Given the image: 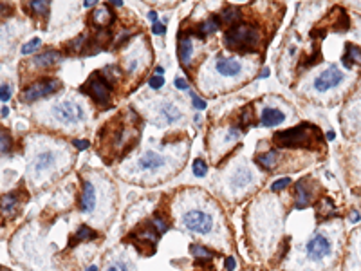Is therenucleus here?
<instances>
[{
	"label": "nucleus",
	"mask_w": 361,
	"mask_h": 271,
	"mask_svg": "<svg viewBox=\"0 0 361 271\" xmlns=\"http://www.w3.org/2000/svg\"><path fill=\"white\" fill-rule=\"evenodd\" d=\"M291 185V179L289 177H284V179H278V181H275L271 185V190L273 192H280V190H284V188H287V186Z\"/></svg>",
	"instance_id": "72a5a7b5"
},
{
	"label": "nucleus",
	"mask_w": 361,
	"mask_h": 271,
	"mask_svg": "<svg viewBox=\"0 0 361 271\" xmlns=\"http://www.w3.org/2000/svg\"><path fill=\"white\" fill-rule=\"evenodd\" d=\"M40 44H42L40 38H33V40H29L24 47H22V55H31V53H35V51L40 47Z\"/></svg>",
	"instance_id": "7c9ffc66"
},
{
	"label": "nucleus",
	"mask_w": 361,
	"mask_h": 271,
	"mask_svg": "<svg viewBox=\"0 0 361 271\" xmlns=\"http://www.w3.org/2000/svg\"><path fill=\"white\" fill-rule=\"evenodd\" d=\"M29 9L35 13V15H42L47 16L49 15V2H29Z\"/></svg>",
	"instance_id": "cd10ccee"
},
{
	"label": "nucleus",
	"mask_w": 361,
	"mask_h": 271,
	"mask_svg": "<svg viewBox=\"0 0 361 271\" xmlns=\"http://www.w3.org/2000/svg\"><path fill=\"white\" fill-rule=\"evenodd\" d=\"M159 114H161V118H163L166 123H175V121H179V118H181V111H179L173 103H170V101H164L163 105H161Z\"/></svg>",
	"instance_id": "aec40b11"
},
{
	"label": "nucleus",
	"mask_w": 361,
	"mask_h": 271,
	"mask_svg": "<svg viewBox=\"0 0 361 271\" xmlns=\"http://www.w3.org/2000/svg\"><path fill=\"white\" fill-rule=\"evenodd\" d=\"M148 20L152 22V24H157V13H155V11H148Z\"/></svg>",
	"instance_id": "c03bdc74"
},
{
	"label": "nucleus",
	"mask_w": 361,
	"mask_h": 271,
	"mask_svg": "<svg viewBox=\"0 0 361 271\" xmlns=\"http://www.w3.org/2000/svg\"><path fill=\"white\" fill-rule=\"evenodd\" d=\"M327 137H329V139H334V132H332V131H329V132H327Z\"/></svg>",
	"instance_id": "3c124183"
},
{
	"label": "nucleus",
	"mask_w": 361,
	"mask_h": 271,
	"mask_svg": "<svg viewBox=\"0 0 361 271\" xmlns=\"http://www.w3.org/2000/svg\"><path fill=\"white\" fill-rule=\"evenodd\" d=\"M11 98V87L9 85H2L0 87V100H2V103H7Z\"/></svg>",
	"instance_id": "e433bc0d"
},
{
	"label": "nucleus",
	"mask_w": 361,
	"mask_h": 271,
	"mask_svg": "<svg viewBox=\"0 0 361 271\" xmlns=\"http://www.w3.org/2000/svg\"><path fill=\"white\" fill-rule=\"evenodd\" d=\"M255 161H257L258 166H262L264 170H273L278 163V150L273 148V150H267L264 154H258Z\"/></svg>",
	"instance_id": "a211bd4d"
},
{
	"label": "nucleus",
	"mask_w": 361,
	"mask_h": 271,
	"mask_svg": "<svg viewBox=\"0 0 361 271\" xmlns=\"http://www.w3.org/2000/svg\"><path fill=\"white\" fill-rule=\"evenodd\" d=\"M190 253H192L195 259H199L201 262L210 261V259L213 257L212 251L206 250V248H203V246H199V244H192V246H190Z\"/></svg>",
	"instance_id": "b1692460"
},
{
	"label": "nucleus",
	"mask_w": 361,
	"mask_h": 271,
	"mask_svg": "<svg viewBox=\"0 0 361 271\" xmlns=\"http://www.w3.org/2000/svg\"><path fill=\"white\" fill-rule=\"evenodd\" d=\"M0 143H2V154H7V152L11 150V137L9 134H7V131H2V134H0Z\"/></svg>",
	"instance_id": "2f4dec72"
},
{
	"label": "nucleus",
	"mask_w": 361,
	"mask_h": 271,
	"mask_svg": "<svg viewBox=\"0 0 361 271\" xmlns=\"http://www.w3.org/2000/svg\"><path fill=\"white\" fill-rule=\"evenodd\" d=\"M238 18H240V11H238V7H235V5H228V7H224V11H222L224 24L235 25Z\"/></svg>",
	"instance_id": "5701e85b"
},
{
	"label": "nucleus",
	"mask_w": 361,
	"mask_h": 271,
	"mask_svg": "<svg viewBox=\"0 0 361 271\" xmlns=\"http://www.w3.org/2000/svg\"><path fill=\"white\" fill-rule=\"evenodd\" d=\"M184 228L192 233H199V235H206L213 228V219L203 210H192L188 213H184L183 217Z\"/></svg>",
	"instance_id": "39448f33"
},
{
	"label": "nucleus",
	"mask_w": 361,
	"mask_h": 271,
	"mask_svg": "<svg viewBox=\"0 0 361 271\" xmlns=\"http://www.w3.org/2000/svg\"><path fill=\"white\" fill-rule=\"evenodd\" d=\"M58 89H62V81L56 80V78H45V80H40L33 85L25 87L24 92L20 94V100L25 101V103H33L40 98L55 94Z\"/></svg>",
	"instance_id": "20e7f679"
},
{
	"label": "nucleus",
	"mask_w": 361,
	"mask_h": 271,
	"mask_svg": "<svg viewBox=\"0 0 361 271\" xmlns=\"http://www.w3.org/2000/svg\"><path fill=\"white\" fill-rule=\"evenodd\" d=\"M343 66L351 69L352 66H361V49L354 44L345 45V55L342 58Z\"/></svg>",
	"instance_id": "2eb2a0df"
},
{
	"label": "nucleus",
	"mask_w": 361,
	"mask_h": 271,
	"mask_svg": "<svg viewBox=\"0 0 361 271\" xmlns=\"http://www.w3.org/2000/svg\"><path fill=\"white\" fill-rule=\"evenodd\" d=\"M83 44H85V36L81 35V36H78L74 42H69V49L71 51H81L85 47Z\"/></svg>",
	"instance_id": "f704fd0d"
},
{
	"label": "nucleus",
	"mask_w": 361,
	"mask_h": 271,
	"mask_svg": "<svg viewBox=\"0 0 361 271\" xmlns=\"http://www.w3.org/2000/svg\"><path fill=\"white\" fill-rule=\"evenodd\" d=\"M284 120H286V116H284L282 111L273 109V107H266V109L262 111V116H260V125L277 127V125H280Z\"/></svg>",
	"instance_id": "4468645a"
},
{
	"label": "nucleus",
	"mask_w": 361,
	"mask_h": 271,
	"mask_svg": "<svg viewBox=\"0 0 361 271\" xmlns=\"http://www.w3.org/2000/svg\"><path fill=\"white\" fill-rule=\"evenodd\" d=\"M107 271H127V266L123 262H118V264H112L110 268H107Z\"/></svg>",
	"instance_id": "79ce46f5"
},
{
	"label": "nucleus",
	"mask_w": 361,
	"mask_h": 271,
	"mask_svg": "<svg viewBox=\"0 0 361 271\" xmlns=\"http://www.w3.org/2000/svg\"><path fill=\"white\" fill-rule=\"evenodd\" d=\"M53 114L58 121L65 123V125H74L83 118V111L81 107L74 101H60L53 109Z\"/></svg>",
	"instance_id": "0eeeda50"
},
{
	"label": "nucleus",
	"mask_w": 361,
	"mask_h": 271,
	"mask_svg": "<svg viewBox=\"0 0 361 271\" xmlns=\"http://www.w3.org/2000/svg\"><path fill=\"white\" fill-rule=\"evenodd\" d=\"M18 204H20V201H18V197H16V194L4 196V199H2V211H4V213H13V210H15Z\"/></svg>",
	"instance_id": "393cba45"
},
{
	"label": "nucleus",
	"mask_w": 361,
	"mask_h": 271,
	"mask_svg": "<svg viewBox=\"0 0 361 271\" xmlns=\"http://www.w3.org/2000/svg\"><path fill=\"white\" fill-rule=\"evenodd\" d=\"M110 4H112V5H116V7H121V5H123V0H112V2H110Z\"/></svg>",
	"instance_id": "09e8293b"
},
{
	"label": "nucleus",
	"mask_w": 361,
	"mask_h": 271,
	"mask_svg": "<svg viewBox=\"0 0 361 271\" xmlns=\"http://www.w3.org/2000/svg\"><path fill=\"white\" fill-rule=\"evenodd\" d=\"M226 270H228V271L235 270V259H231V257H229L228 261H226Z\"/></svg>",
	"instance_id": "37998d69"
},
{
	"label": "nucleus",
	"mask_w": 361,
	"mask_h": 271,
	"mask_svg": "<svg viewBox=\"0 0 361 271\" xmlns=\"http://www.w3.org/2000/svg\"><path fill=\"white\" fill-rule=\"evenodd\" d=\"M351 221L352 222H358V221H360V213H358V211H354V213L351 215Z\"/></svg>",
	"instance_id": "a18cd8bd"
},
{
	"label": "nucleus",
	"mask_w": 361,
	"mask_h": 271,
	"mask_svg": "<svg viewBox=\"0 0 361 271\" xmlns=\"http://www.w3.org/2000/svg\"><path fill=\"white\" fill-rule=\"evenodd\" d=\"M253 116V107L247 105L242 109V112H240V127H246L247 123H249V120H251Z\"/></svg>",
	"instance_id": "473e14b6"
},
{
	"label": "nucleus",
	"mask_w": 361,
	"mask_h": 271,
	"mask_svg": "<svg viewBox=\"0 0 361 271\" xmlns=\"http://www.w3.org/2000/svg\"><path fill=\"white\" fill-rule=\"evenodd\" d=\"M251 181H253L251 172L247 170V168H238V170L235 172L233 179H231V186L237 190V188H244V186H247Z\"/></svg>",
	"instance_id": "412c9836"
},
{
	"label": "nucleus",
	"mask_w": 361,
	"mask_h": 271,
	"mask_svg": "<svg viewBox=\"0 0 361 271\" xmlns=\"http://www.w3.org/2000/svg\"><path fill=\"white\" fill-rule=\"evenodd\" d=\"M273 141L280 148H314V145L322 143V134L314 125L300 123L298 127L277 132Z\"/></svg>",
	"instance_id": "f257e3e1"
},
{
	"label": "nucleus",
	"mask_w": 361,
	"mask_h": 271,
	"mask_svg": "<svg viewBox=\"0 0 361 271\" xmlns=\"http://www.w3.org/2000/svg\"><path fill=\"white\" fill-rule=\"evenodd\" d=\"M72 145H74L78 150H85V148H89L90 146V143L87 139H74L72 141Z\"/></svg>",
	"instance_id": "58836bf2"
},
{
	"label": "nucleus",
	"mask_w": 361,
	"mask_h": 271,
	"mask_svg": "<svg viewBox=\"0 0 361 271\" xmlns=\"http://www.w3.org/2000/svg\"><path fill=\"white\" fill-rule=\"evenodd\" d=\"M112 20H114V15H112V11H110L109 5L98 7V9L92 13V24L98 25V27H105V25H109Z\"/></svg>",
	"instance_id": "6ab92c4d"
},
{
	"label": "nucleus",
	"mask_w": 361,
	"mask_h": 271,
	"mask_svg": "<svg viewBox=\"0 0 361 271\" xmlns=\"http://www.w3.org/2000/svg\"><path fill=\"white\" fill-rule=\"evenodd\" d=\"M305 251H307V257H309L312 262H320L332 253V242H331V239L327 235H323V233H316L311 241L307 242Z\"/></svg>",
	"instance_id": "423d86ee"
},
{
	"label": "nucleus",
	"mask_w": 361,
	"mask_h": 271,
	"mask_svg": "<svg viewBox=\"0 0 361 271\" xmlns=\"http://www.w3.org/2000/svg\"><path fill=\"white\" fill-rule=\"evenodd\" d=\"M197 31H199V36H201V38H204V36L210 35V33H215V31H218V18L212 16L210 20L203 22V24H199Z\"/></svg>",
	"instance_id": "4be33fe9"
},
{
	"label": "nucleus",
	"mask_w": 361,
	"mask_h": 271,
	"mask_svg": "<svg viewBox=\"0 0 361 271\" xmlns=\"http://www.w3.org/2000/svg\"><path fill=\"white\" fill-rule=\"evenodd\" d=\"M7 116H9V109H7V107H2V118H7Z\"/></svg>",
	"instance_id": "49530a36"
},
{
	"label": "nucleus",
	"mask_w": 361,
	"mask_h": 271,
	"mask_svg": "<svg viewBox=\"0 0 361 271\" xmlns=\"http://www.w3.org/2000/svg\"><path fill=\"white\" fill-rule=\"evenodd\" d=\"M85 94H89L98 105L105 107L110 103V83L105 80V76L101 72H94L89 80L85 81L81 87Z\"/></svg>",
	"instance_id": "7ed1b4c3"
},
{
	"label": "nucleus",
	"mask_w": 361,
	"mask_h": 271,
	"mask_svg": "<svg viewBox=\"0 0 361 271\" xmlns=\"http://www.w3.org/2000/svg\"><path fill=\"white\" fill-rule=\"evenodd\" d=\"M62 60V55H60L58 51H45L42 55L35 56V60H33V66L35 67H51L55 66L56 62Z\"/></svg>",
	"instance_id": "f3484780"
},
{
	"label": "nucleus",
	"mask_w": 361,
	"mask_h": 271,
	"mask_svg": "<svg viewBox=\"0 0 361 271\" xmlns=\"http://www.w3.org/2000/svg\"><path fill=\"white\" fill-rule=\"evenodd\" d=\"M334 213H336V208H334V204H332L329 199L318 204V217H320V221H322V219H327L329 215H334Z\"/></svg>",
	"instance_id": "a878e982"
},
{
	"label": "nucleus",
	"mask_w": 361,
	"mask_h": 271,
	"mask_svg": "<svg viewBox=\"0 0 361 271\" xmlns=\"http://www.w3.org/2000/svg\"><path fill=\"white\" fill-rule=\"evenodd\" d=\"M309 183H311L309 179H300L296 183V208H305L311 204L312 190L311 186H307Z\"/></svg>",
	"instance_id": "f8f14e48"
},
{
	"label": "nucleus",
	"mask_w": 361,
	"mask_h": 271,
	"mask_svg": "<svg viewBox=\"0 0 361 271\" xmlns=\"http://www.w3.org/2000/svg\"><path fill=\"white\" fill-rule=\"evenodd\" d=\"M215 69H217L218 74H222V76H237V74H240L242 66H240V62L233 60V58H224V56H220V58L215 62Z\"/></svg>",
	"instance_id": "9b49d317"
},
{
	"label": "nucleus",
	"mask_w": 361,
	"mask_h": 271,
	"mask_svg": "<svg viewBox=\"0 0 361 271\" xmlns=\"http://www.w3.org/2000/svg\"><path fill=\"white\" fill-rule=\"evenodd\" d=\"M173 83H175V87H177L179 90H188L190 89L188 81L184 80V78H175V81H173Z\"/></svg>",
	"instance_id": "ea45409f"
},
{
	"label": "nucleus",
	"mask_w": 361,
	"mask_h": 271,
	"mask_svg": "<svg viewBox=\"0 0 361 271\" xmlns=\"http://www.w3.org/2000/svg\"><path fill=\"white\" fill-rule=\"evenodd\" d=\"M164 31H166V25L159 24V22L152 25V33H153V35H164Z\"/></svg>",
	"instance_id": "a19ab883"
},
{
	"label": "nucleus",
	"mask_w": 361,
	"mask_h": 271,
	"mask_svg": "<svg viewBox=\"0 0 361 271\" xmlns=\"http://www.w3.org/2000/svg\"><path fill=\"white\" fill-rule=\"evenodd\" d=\"M192 53H193V42L188 35H179V45H177V55L179 60L183 66H190L192 62Z\"/></svg>",
	"instance_id": "ddd939ff"
},
{
	"label": "nucleus",
	"mask_w": 361,
	"mask_h": 271,
	"mask_svg": "<svg viewBox=\"0 0 361 271\" xmlns=\"http://www.w3.org/2000/svg\"><path fill=\"white\" fill-rule=\"evenodd\" d=\"M192 170H193V176L204 177L206 174H208V165H206V161L204 159H195L193 161Z\"/></svg>",
	"instance_id": "c85d7f7f"
},
{
	"label": "nucleus",
	"mask_w": 361,
	"mask_h": 271,
	"mask_svg": "<svg viewBox=\"0 0 361 271\" xmlns=\"http://www.w3.org/2000/svg\"><path fill=\"white\" fill-rule=\"evenodd\" d=\"M224 45L238 53H251L260 45V31L251 24H235L224 33Z\"/></svg>",
	"instance_id": "f03ea898"
},
{
	"label": "nucleus",
	"mask_w": 361,
	"mask_h": 271,
	"mask_svg": "<svg viewBox=\"0 0 361 271\" xmlns=\"http://www.w3.org/2000/svg\"><path fill=\"white\" fill-rule=\"evenodd\" d=\"M96 239V231L90 230L89 226H79L78 231H76V241H92Z\"/></svg>",
	"instance_id": "bb28decb"
},
{
	"label": "nucleus",
	"mask_w": 361,
	"mask_h": 271,
	"mask_svg": "<svg viewBox=\"0 0 361 271\" xmlns=\"http://www.w3.org/2000/svg\"><path fill=\"white\" fill-rule=\"evenodd\" d=\"M87 271H98V268H96V266H89V268H87Z\"/></svg>",
	"instance_id": "603ef678"
},
{
	"label": "nucleus",
	"mask_w": 361,
	"mask_h": 271,
	"mask_svg": "<svg viewBox=\"0 0 361 271\" xmlns=\"http://www.w3.org/2000/svg\"><path fill=\"white\" fill-rule=\"evenodd\" d=\"M343 78H345V74L338 69V66H329L323 72H320V74L316 76V80H314V89L320 90V92H325V90L334 89V87L340 85L343 81Z\"/></svg>",
	"instance_id": "6e6552de"
},
{
	"label": "nucleus",
	"mask_w": 361,
	"mask_h": 271,
	"mask_svg": "<svg viewBox=\"0 0 361 271\" xmlns=\"http://www.w3.org/2000/svg\"><path fill=\"white\" fill-rule=\"evenodd\" d=\"M267 76H269V69H262V72H260V78H267Z\"/></svg>",
	"instance_id": "8fccbe9b"
},
{
	"label": "nucleus",
	"mask_w": 361,
	"mask_h": 271,
	"mask_svg": "<svg viewBox=\"0 0 361 271\" xmlns=\"http://www.w3.org/2000/svg\"><path fill=\"white\" fill-rule=\"evenodd\" d=\"M148 85L152 87V89H161V87L164 85V78L163 76H152L150 78V81H148Z\"/></svg>",
	"instance_id": "c9c22d12"
},
{
	"label": "nucleus",
	"mask_w": 361,
	"mask_h": 271,
	"mask_svg": "<svg viewBox=\"0 0 361 271\" xmlns=\"http://www.w3.org/2000/svg\"><path fill=\"white\" fill-rule=\"evenodd\" d=\"M192 105L195 107V109H197V111H204V109H206V101L204 100H201V98H199L197 94H193L192 92Z\"/></svg>",
	"instance_id": "4c0bfd02"
},
{
	"label": "nucleus",
	"mask_w": 361,
	"mask_h": 271,
	"mask_svg": "<svg viewBox=\"0 0 361 271\" xmlns=\"http://www.w3.org/2000/svg\"><path fill=\"white\" fill-rule=\"evenodd\" d=\"M152 224H153V228L159 231V235L166 233V230H168V222H166V219H164V217H161L159 213H155V215H153Z\"/></svg>",
	"instance_id": "c756f323"
},
{
	"label": "nucleus",
	"mask_w": 361,
	"mask_h": 271,
	"mask_svg": "<svg viewBox=\"0 0 361 271\" xmlns=\"http://www.w3.org/2000/svg\"><path fill=\"white\" fill-rule=\"evenodd\" d=\"M55 165V154L53 152H49V150H45V152H40L38 156L35 157V163H33V170L35 172H45V170H49L51 166Z\"/></svg>",
	"instance_id": "dca6fc26"
},
{
	"label": "nucleus",
	"mask_w": 361,
	"mask_h": 271,
	"mask_svg": "<svg viewBox=\"0 0 361 271\" xmlns=\"http://www.w3.org/2000/svg\"><path fill=\"white\" fill-rule=\"evenodd\" d=\"M96 2L94 0H85V7H94Z\"/></svg>",
	"instance_id": "de8ad7c7"
},
{
	"label": "nucleus",
	"mask_w": 361,
	"mask_h": 271,
	"mask_svg": "<svg viewBox=\"0 0 361 271\" xmlns=\"http://www.w3.org/2000/svg\"><path fill=\"white\" fill-rule=\"evenodd\" d=\"M166 161H168V159H166V157H163V156H159L157 152L148 150V152H144L143 156H141L138 166L141 168V170H159L161 166L166 165Z\"/></svg>",
	"instance_id": "9d476101"
},
{
	"label": "nucleus",
	"mask_w": 361,
	"mask_h": 271,
	"mask_svg": "<svg viewBox=\"0 0 361 271\" xmlns=\"http://www.w3.org/2000/svg\"><path fill=\"white\" fill-rule=\"evenodd\" d=\"M96 206V188L90 181H83V190L79 196V211L81 213H90Z\"/></svg>",
	"instance_id": "1a4fd4ad"
}]
</instances>
